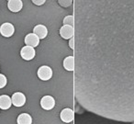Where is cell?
<instances>
[{
	"mask_svg": "<svg viewBox=\"0 0 134 124\" xmlns=\"http://www.w3.org/2000/svg\"><path fill=\"white\" fill-rule=\"evenodd\" d=\"M63 68L68 72H74L75 71V57L74 55L67 56L63 60Z\"/></svg>",
	"mask_w": 134,
	"mask_h": 124,
	"instance_id": "obj_12",
	"label": "cell"
},
{
	"mask_svg": "<svg viewBox=\"0 0 134 124\" xmlns=\"http://www.w3.org/2000/svg\"><path fill=\"white\" fill-rule=\"evenodd\" d=\"M11 101L15 107H23L26 104V96L23 93L21 92H16L12 95Z\"/></svg>",
	"mask_w": 134,
	"mask_h": 124,
	"instance_id": "obj_7",
	"label": "cell"
},
{
	"mask_svg": "<svg viewBox=\"0 0 134 124\" xmlns=\"http://www.w3.org/2000/svg\"><path fill=\"white\" fill-rule=\"evenodd\" d=\"M60 36L64 40H70L75 37V27L63 25L60 28Z\"/></svg>",
	"mask_w": 134,
	"mask_h": 124,
	"instance_id": "obj_5",
	"label": "cell"
},
{
	"mask_svg": "<svg viewBox=\"0 0 134 124\" xmlns=\"http://www.w3.org/2000/svg\"><path fill=\"white\" fill-rule=\"evenodd\" d=\"M24 42L28 46H31L33 48L38 47L40 44V38L34 33H29L24 39Z\"/></svg>",
	"mask_w": 134,
	"mask_h": 124,
	"instance_id": "obj_10",
	"label": "cell"
},
{
	"mask_svg": "<svg viewBox=\"0 0 134 124\" xmlns=\"http://www.w3.org/2000/svg\"><path fill=\"white\" fill-rule=\"evenodd\" d=\"M15 33V27L10 22H4L0 26V34L5 38H10Z\"/></svg>",
	"mask_w": 134,
	"mask_h": 124,
	"instance_id": "obj_3",
	"label": "cell"
},
{
	"mask_svg": "<svg viewBox=\"0 0 134 124\" xmlns=\"http://www.w3.org/2000/svg\"><path fill=\"white\" fill-rule=\"evenodd\" d=\"M54 106H55V99L52 96L47 95V96H44L41 98V107L44 110H51V109H53Z\"/></svg>",
	"mask_w": 134,
	"mask_h": 124,
	"instance_id": "obj_6",
	"label": "cell"
},
{
	"mask_svg": "<svg viewBox=\"0 0 134 124\" xmlns=\"http://www.w3.org/2000/svg\"><path fill=\"white\" fill-rule=\"evenodd\" d=\"M36 55V52L35 49L31 46H26L22 47L20 50V56L23 60L25 61H31V60L34 59Z\"/></svg>",
	"mask_w": 134,
	"mask_h": 124,
	"instance_id": "obj_4",
	"label": "cell"
},
{
	"mask_svg": "<svg viewBox=\"0 0 134 124\" xmlns=\"http://www.w3.org/2000/svg\"><path fill=\"white\" fill-rule=\"evenodd\" d=\"M63 25H70V26L75 27V17L74 15H67L64 17L63 20Z\"/></svg>",
	"mask_w": 134,
	"mask_h": 124,
	"instance_id": "obj_15",
	"label": "cell"
},
{
	"mask_svg": "<svg viewBox=\"0 0 134 124\" xmlns=\"http://www.w3.org/2000/svg\"><path fill=\"white\" fill-rule=\"evenodd\" d=\"M18 124H32V118L28 113H21L17 118Z\"/></svg>",
	"mask_w": 134,
	"mask_h": 124,
	"instance_id": "obj_14",
	"label": "cell"
},
{
	"mask_svg": "<svg viewBox=\"0 0 134 124\" xmlns=\"http://www.w3.org/2000/svg\"><path fill=\"white\" fill-rule=\"evenodd\" d=\"M33 33L36 34L40 38V40L45 39L47 37V35H48V29L44 25L38 24L33 28Z\"/></svg>",
	"mask_w": 134,
	"mask_h": 124,
	"instance_id": "obj_11",
	"label": "cell"
},
{
	"mask_svg": "<svg viewBox=\"0 0 134 124\" xmlns=\"http://www.w3.org/2000/svg\"><path fill=\"white\" fill-rule=\"evenodd\" d=\"M74 92L81 107L134 121V0H75Z\"/></svg>",
	"mask_w": 134,
	"mask_h": 124,
	"instance_id": "obj_1",
	"label": "cell"
},
{
	"mask_svg": "<svg viewBox=\"0 0 134 124\" xmlns=\"http://www.w3.org/2000/svg\"><path fill=\"white\" fill-rule=\"evenodd\" d=\"M12 105L11 98L8 95H1L0 96V109L7 110V109H10Z\"/></svg>",
	"mask_w": 134,
	"mask_h": 124,
	"instance_id": "obj_13",
	"label": "cell"
},
{
	"mask_svg": "<svg viewBox=\"0 0 134 124\" xmlns=\"http://www.w3.org/2000/svg\"><path fill=\"white\" fill-rule=\"evenodd\" d=\"M47 0H31V2L33 3L34 5L38 7H41V6H43V5L46 3Z\"/></svg>",
	"mask_w": 134,
	"mask_h": 124,
	"instance_id": "obj_18",
	"label": "cell"
},
{
	"mask_svg": "<svg viewBox=\"0 0 134 124\" xmlns=\"http://www.w3.org/2000/svg\"><path fill=\"white\" fill-rule=\"evenodd\" d=\"M60 118H61L62 121L65 122V123H70L75 118V112L73 109H69V107L63 109L60 113Z\"/></svg>",
	"mask_w": 134,
	"mask_h": 124,
	"instance_id": "obj_8",
	"label": "cell"
},
{
	"mask_svg": "<svg viewBox=\"0 0 134 124\" xmlns=\"http://www.w3.org/2000/svg\"><path fill=\"white\" fill-rule=\"evenodd\" d=\"M23 1L22 0H8L7 7H8V10L13 13H18V12L21 11L23 8Z\"/></svg>",
	"mask_w": 134,
	"mask_h": 124,
	"instance_id": "obj_9",
	"label": "cell"
},
{
	"mask_svg": "<svg viewBox=\"0 0 134 124\" xmlns=\"http://www.w3.org/2000/svg\"><path fill=\"white\" fill-rule=\"evenodd\" d=\"M52 69L48 65H42L37 71V76L42 81H49L52 77Z\"/></svg>",
	"mask_w": 134,
	"mask_h": 124,
	"instance_id": "obj_2",
	"label": "cell"
},
{
	"mask_svg": "<svg viewBox=\"0 0 134 124\" xmlns=\"http://www.w3.org/2000/svg\"><path fill=\"white\" fill-rule=\"evenodd\" d=\"M8 84V79H7L6 76L3 74H0V89L4 88Z\"/></svg>",
	"mask_w": 134,
	"mask_h": 124,
	"instance_id": "obj_17",
	"label": "cell"
},
{
	"mask_svg": "<svg viewBox=\"0 0 134 124\" xmlns=\"http://www.w3.org/2000/svg\"><path fill=\"white\" fill-rule=\"evenodd\" d=\"M68 45H69L70 49L71 50H75V38H71V39L69 40V43H68Z\"/></svg>",
	"mask_w": 134,
	"mask_h": 124,
	"instance_id": "obj_19",
	"label": "cell"
},
{
	"mask_svg": "<svg viewBox=\"0 0 134 124\" xmlns=\"http://www.w3.org/2000/svg\"><path fill=\"white\" fill-rule=\"evenodd\" d=\"M132 124H134V123H132Z\"/></svg>",
	"mask_w": 134,
	"mask_h": 124,
	"instance_id": "obj_20",
	"label": "cell"
},
{
	"mask_svg": "<svg viewBox=\"0 0 134 124\" xmlns=\"http://www.w3.org/2000/svg\"></svg>",
	"mask_w": 134,
	"mask_h": 124,
	"instance_id": "obj_21",
	"label": "cell"
},
{
	"mask_svg": "<svg viewBox=\"0 0 134 124\" xmlns=\"http://www.w3.org/2000/svg\"><path fill=\"white\" fill-rule=\"evenodd\" d=\"M57 1H58V4L62 8H70L74 3V0H57Z\"/></svg>",
	"mask_w": 134,
	"mask_h": 124,
	"instance_id": "obj_16",
	"label": "cell"
}]
</instances>
